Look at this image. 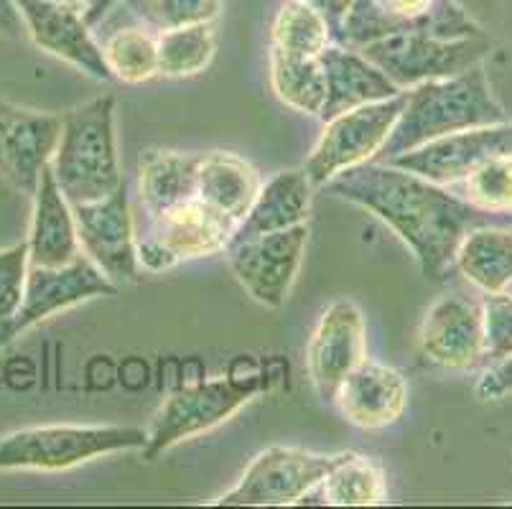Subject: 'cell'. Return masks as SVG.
Wrapping results in <instances>:
<instances>
[{
  "label": "cell",
  "mask_w": 512,
  "mask_h": 509,
  "mask_svg": "<svg viewBox=\"0 0 512 509\" xmlns=\"http://www.w3.org/2000/svg\"><path fill=\"white\" fill-rule=\"evenodd\" d=\"M324 189L388 224L411 247L423 278L434 283L446 278L469 232L477 227H512L510 212H484L464 202L449 186L390 163L367 161L347 168Z\"/></svg>",
  "instance_id": "obj_1"
},
{
  "label": "cell",
  "mask_w": 512,
  "mask_h": 509,
  "mask_svg": "<svg viewBox=\"0 0 512 509\" xmlns=\"http://www.w3.org/2000/svg\"><path fill=\"white\" fill-rule=\"evenodd\" d=\"M500 123H510V115L492 97L484 67L477 64L454 77L428 79L406 90V105L375 161L388 163L441 135Z\"/></svg>",
  "instance_id": "obj_2"
},
{
  "label": "cell",
  "mask_w": 512,
  "mask_h": 509,
  "mask_svg": "<svg viewBox=\"0 0 512 509\" xmlns=\"http://www.w3.org/2000/svg\"><path fill=\"white\" fill-rule=\"evenodd\" d=\"M49 168L69 204L97 202L125 184L115 146L113 97H95L64 112L62 135Z\"/></svg>",
  "instance_id": "obj_3"
},
{
  "label": "cell",
  "mask_w": 512,
  "mask_h": 509,
  "mask_svg": "<svg viewBox=\"0 0 512 509\" xmlns=\"http://www.w3.org/2000/svg\"><path fill=\"white\" fill-rule=\"evenodd\" d=\"M148 431L123 426H41L0 438V469L64 471L105 454L143 451Z\"/></svg>",
  "instance_id": "obj_4"
},
{
  "label": "cell",
  "mask_w": 512,
  "mask_h": 509,
  "mask_svg": "<svg viewBox=\"0 0 512 509\" xmlns=\"http://www.w3.org/2000/svg\"><path fill=\"white\" fill-rule=\"evenodd\" d=\"M235 227L237 219L202 202L199 196L156 214H146L136 237L141 268L148 273H164L184 260L225 252Z\"/></svg>",
  "instance_id": "obj_5"
},
{
  "label": "cell",
  "mask_w": 512,
  "mask_h": 509,
  "mask_svg": "<svg viewBox=\"0 0 512 509\" xmlns=\"http://www.w3.org/2000/svg\"><path fill=\"white\" fill-rule=\"evenodd\" d=\"M390 34L469 39L484 36V31L456 0H352V11L334 44L360 49Z\"/></svg>",
  "instance_id": "obj_6"
},
{
  "label": "cell",
  "mask_w": 512,
  "mask_h": 509,
  "mask_svg": "<svg viewBox=\"0 0 512 509\" xmlns=\"http://www.w3.org/2000/svg\"><path fill=\"white\" fill-rule=\"evenodd\" d=\"M492 41L484 36L469 39H436L426 34H390L360 46V54L370 59L400 92L411 90L428 79L454 77L482 64L490 54Z\"/></svg>",
  "instance_id": "obj_7"
},
{
  "label": "cell",
  "mask_w": 512,
  "mask_h": 509,
  "mask_svg": "<svg viewBox=\"0 0 512 509\" xmlns=\"http://www.w3.org/2000/svg\"><path fill=\"white\" fill-rule=\"evenodd\" d=\"M344 459V454H314L304 448L273 446L253 459L240 482L214 504L220 507H286L301 499Z\"/></svg>",
  "instance_id": "obj_8"
},
{
  "label": "cell",
  "mask_w": 512,
  "mask_h": 509,
  "mask_svg": "<svg viewBox=\"0 0 512 509\" xmlns=\"http://www.w3.org/2000/svg\"><path fill=\"white\" fill-rule=\"evenodd\" d=\"M406 105V92L390 100L355 107L327 120L319 143L306 158L304 174L314 186H327L334 176L360 163L375 161L383 143L388 140L400 110Z\"/></svg>",
  "instance_id": "obj_9"
},
{
  "label": "cell",
  "mask_w": 512,
  "mask_h": 509,
  "mask_svg": "<svg viewBox=\"0 0 512 509\" xmlns=\"http://www.w3.org/2000/svg\"><path fill=\"white\" fill-rule=\"evenodd\" d=\"M309 227L296 224L271 235L248 237L225 247L227 263L248 296L265 308H281L304 260Z\"/></svg>",
  "instance_id": "obj_10"
},
{
  "label": "cell",
  "mask_w": 512,
  "mask_h": 509,
  "mask_svg": "<svg viewBox=\"0 0 512 509\" xmlns=\"http://www.w3.org/2000/svg\"><path fill=\"white\" fill-rule=\"evenodd\" d=\"M72 214L77 224L79 247L87 258L118 288L138 283L143 268L136 250L128 186L120 184L113 194L97 202L72 204Z\"/></svg>",
  "instance_id": "obj_11"
},
{
  "label": "cell",
  "mask_w": 512,
  "mask_h": 509,
  "mask_svg": "<svg viewBox=\"0 0 512 509\" xmlns=\"http://www.w3.org/2000/svg\"><path fill=\"white\" fill-rule=\"evenodd\" d=\"M118 291L120 288L87 255H79L77 260L59 268L31 265L26 296L18 314L6 324H0V347L11 344L16 336H21V331L41 324L59 311H67L97 296H115Z\"/></svg>",
  "instance_id": "obj_12"
},
{
  "label": "cell",
  "mask_w": 512,
  "mask_h": 509,
  "mask_svg": "<svg viewBox=\"0 0 512 509\" xmlns=\"http://www.w3.org/2000/svg\"><path fill=\"white\" fill-rule=\"evenodd\" d=\"M253 395V390H245L230 377L227 380H204L171 392L153 418L143 456L156 459L158 454L169 451L176 443L220 426L222 420L237 413Z\"/></svg>",
  "instance_id": "obj_13"
},
{
  "label": "cell",
  "mask_w": 512,
  "mask_h": 509,
  "mask_svg": "<svg viewBox=\"0 0 512 509\" xmlns=\"http://www.w3.org/2000/svg\"><path fill=\"white\" fill-rule=\"evenodd\" d=\"M62 135V115L0 100V179L34 199Z\"/></svg>",
  "instance_id": "obj_14"
},
{
  "label": "cell",
  "mask_w": 512,
  "mask_h": 509,
  "mask_svg": "<svg viewBox=\"0 0 512 509\" xmlns=\"http://www.w3.org/2000/svg\"><path fill=\"white\" fill-rule=\"evenodd\" d=\"M500 156H512V123L482 125L441 135L413 151L390 158L388 163L439 186H451L482 163Z\"/></svg>",
  "instance_id": "obj_15"
},
{
  "label": "cell",
  "mask_w": 512,
  "mask_h": 509,
  "mask_svg": "<svg viewBox=\"0 0 512 509\" xmlns=\"http://www.w3.org/2000/svg\"><path fill=\"white\" fill-rule=\"evenodd\" d=\"M367 359V331L362 311L352 301L329 303L311 331L306 364L319 398L334 400L344 377Z\"/></svg>",
  "instance_id": "obj_16"
},
{
  "label": "cell",
  "mask_w": 512,
  "mask_h": 509,
  "mask_svg": "<svg viewBox=\"0 0 512 509\" xmlns=\"http://www.w3.org/2000/svg\"><path fill=\"white\" fill-rule=\"evenodd\" d=\"M13 3L21 11L26 34L41 51L64 59L92 79L100 82L113 79L102 56V46L95 44L90 23L79 8L51 3V0H13Z\"/></svg>",
  "instance_id": "obj_17"
},
{
  "label": "cell",
  "mask_w": 512,
  "mask_h": 509,
  "mask_svg": "<svg viewBox=\"0 0 512 509\" xmlns=\"http://www.w3.org/2000/svg\"><path fill=\"white\" fill-rule=\"evenodd\" d=\"M418 347L428 362L446 370H474L482 354V311L462 296H444L426 311Z\"/></svg>",
  "instance_id": "obj_18"
},
{
  "label": "cell",
  "mask_w": 512,
  "mask_h": 509,
  "mask_svg": "<svg viewBox=\"0 0 512 509\" xmlns=\"http://www.w3.org/2000/svg\"><path fill=\"white\" fill-rule=\"evenodd\" d=\"M339 413L357 428L377 431L393 426L408 403V385L388 364L362 359L334 392Z\"/></svg>",
  "instance_id": "obj_19"
},
{
  "label": "cell",
  "mask_w": 512,
  "mask_h": 509,
  "mask_svg": "<svg viewBox=\"0 0 512 509\" xmlns=\"http://www.w3.org/2000/svg\"><path fill=\"white\" fill-rule=\"evenodd\" d=\"M319 62L324 67V79H327V100L319 112L324 123L342 112L355 110V107L400 95L398 87L357 49L332 41L319 54Z\"/></svg>",
  "instance_id": "obj_20"
},
{
  "label": "cell",
  "mask_w": 512,
  "mask_h": 509,
  "mask_svg": "<svg viewBox=\"0 0 512 509\" xmlns=\"http://www.w3.org/2000/svg\"><path fill=\"white\" fill-rule=\"evenodd\" d=\"M29 263L41 268L69 265L82 255L72 204L64 199L57 179L46 166L34 194V217L29 232Z\"/></svg>",
  "instance_id": "obj_21"
},
{
  "label": "cell",
  "mask_w": 512,
  "mask_h": 509,
  "mask_svg": "<svg viewBox=\"0 0 512 509\" xmlns=\"http://www.w3.org/2000/svg\"><path fill=\"white\" fill-rule=\"evenodd\" d=\"M311 189L314 184L304 171H278L271 181L260 184L255 202L250 204L248 214L237 222L230 242L306 224L311 214Z\"/></svg>",
  "instance_id": "obj_22"
},
{
  "label": "cell",
  "mask_w": 512,
  "mask_h": 509,
  "mask_svg": "<svg viewBox=\"0 0 512 509\" xmlns=\"http://www.w3.org/2000/svg\"><path fill=\"white\" fill-rule=\"evenodd\" d=\"M260 191L258 171L235 153H202L197 171V196L227 217L240 222Z\"/></svg>",
  "instance_id": "obj_23"
},
{
  "label": "cell",
  "mask_w": 512,
  "mask_h": 509,
  "mask_svg": "<svg viewBox=\"0 0 512 509\" xmlns=\"http://www.w3.org/2000/svg\"><path fill=\"white\" fill-rule=\"evenodd\" d=\"M202 153L146 151L138 161L141 209L156 214L197 196V171Z\"/></svg>",
  "instance_id": "obj_24"
},
{
  "label": "cell",
  "mask_w": 512,
  "mask_h": 509,
  "mask_svg": "<svg viewBox=\"0 0 512 509\" xmlns=\"http://www.w3.org/2000/svg\"><path fill=\"white\" fill-rule=\"evenodd\" d=\"M385 492L383 469L372 459L347 451L344 459L329 471L301 504H324V507H375L383 504Z\"/></svg>",
  "instance_id": "obj_25"
},
{
  "label": "cell",
  "mask_w": 512,
  "mask_h": 509,
  "mask_svg": "<svg viewBox=\"0 0 512 509\" xmlns=\"http://www.w3.org/2000/svg\"><path fill=\"white\" fill-rule=\"evenodd\" d=\"M454 265L484 293L512 286V227H477L462 240Z\"/></svg>",
  "instance_id": "obj_26"
},
{
  "label": "cell",
  "mask_w": 512,
  "mask_h": 509,
  "mask_svg": "<svg viewBox=\"0 0 512 509\" xmlns=\"http://www.w3.org/2000/svg\"><path fill=\"white\" fill-rule=\"evenodd\" d=\"M271 84L283 105L319 118L327 100V79L319 56L288 54L271 46Z\"/></svg>",
  "instance_id": "obj_27"
},
{
  "label": "cell",
  "mask_w": 512,
  "mask_h": 509,
  "mask_svg": "<svg viewBox=\"0 0 512 509\" xmlns=\"http://www.w3.org/2000/svg\"><path fill=\"white\" fill-rule=\"evenodd\" d=\"M158 74L164 77H194L209 67L214 56V36L209 23L171 28L156 36Z\"/></svg>",
  "instance_id": "obj_28"
},
{
  "label": "cell",
  "mask_w": 512,
  "mask_h": 509,
  "mask_svg": "<svg viewBox=\"0 0 512 509\" xmlns=\"http://www.w3.org/2000/svg\"><path fill=\"white\" fill-rule=\"evenodd\" d=\"M113 79L128 84L146 82L158 74L156 36L146 28H120L102 46Z\"/></svg>",
  "instance_id": "obj_29"
},
{
  "label": "cell",
  "mask_w": 512,
  "mask_h": 509,
  "mask_svg": "<svg viewBox=\"0 0 512 509\" xmlns=\"http://www.w3.org/2000/svg\"><path fill=\"white\" fill-rule=\"evenodd\" d=\"M271 41L276 49L288 54L319 56L332 44V31L327 21L316 11H311L301 0H286L273 21Z\"/></svg>",
  "instance_id": "obj_30"
},
{
  "label": "cell",
  "mask_w": 512,
  "mask_h": 509,
  "mask_svg": "<svg viewBox=\"0 0 512 509\" xmlns=\"http://www.w3.org/2000/svg\"><path fill=\"white\" fill-rule=\"evenodd\" d=\"M464 202L484 212H510L512 209V156L492 158L474 168L472 174L449 186Z\"/></svg>",
  "instance_id": "obj_31"
},
{
  "label": "cell",
  "mask_w": 512,
  "mask_h": 509,
  "mask_svg": "<svg viewBox=\"0 0 512 509\" xmlns=\"http://www.w3.org/2000/svg\"><path fill=\"white\" fill-rule=\"evenodd\" d=\"M123 3L158 34L171 28L212 23L222 11V0H123Z\"/></svg>",
  "instance_id": "obj_32"
},
{
  "label": "cell",
  "mask_w": 512,
  "mask_h": 509,
  "mask_svg": "<svg viewBox=\"0 0 512 509\" xmlns=\"http://www.w3.org/2000/svg\"><path fill=\"white\" fill-rule=\"evenodd\" d=\"M482 311V354L487 362H500L512 354V296L507 291L487 293Z\"/></svg>",
  "instance_id": "obj_33"
},
{
  "label": "cell",
  "mask_w": 512,
  "mask_h": 509,
  "mask_svg": "<svg viewBox=\"0 0 512 509\" xmlns=\"http://www.w3.org/2000/svg\"><path fill=\"white\" fill-rule=\"evenodd\" d=\"M29 268V242L26 240L0 250V324H6L18 314L26 296Z\"/></svg>",
  "instance_id": "obj_34"
},
{
  "label": "cell",
  "mask_w": 512,
  "mask_h": 509,
  "mask_svg": "<svg viewBox=\"0 0 512 509\" xmlns=\"http://www.w3.org/2000/svg\"><path fill=\"white\" fill-rule=\"evenodd\" d=\"M507 392H512V354L492 364L477 382L479 400H500Z\"/></svg>",
  "instance_id": "obj_35"
},
{
  "label": "cell",
  "mask_w": 512,
  "mask_h": 509,
  "mask_svg": "<svg viewBox=\"0 0 512 509\" xmlns=\"http://www.w3.org/2000/svg\"><path fill=\"white\" fill-rule=\"evenodd\" d=\"M301 3H306L311 11H316L327 21L329 31H332V41H337L339 31H342L349 11H352V0H301Z\"/></svg>",
  "instance_id": "obj_36"
},
{
  "label": "cell",
  "mask_w": 512,
  "mask_h": 509,
  "mask_svg": "<svg viewBox=\"0 0 512 509\" xmlns=\"http://www.w3.org/2000/svg\"><path fill=\"white\" fill-rule=\"evenodd\" d=\"M23 18H21V11H18V6L13 3V0H0V34L6 36H21L23 34Z\"/></svg>",
  "instance_id": "obj_37"
},
{
  "label": "cell",
  "mask_w": 512,
  "mask_h": 509,
  "mask_svg": "<svg viewBox=\"0 0 512 509\" xmlns=\"http://www.w3.org/2000/svg\"><path fill=\"white\" fill-rule=\"evenodd\" d=\"M115 3H118V0H90V6L82 11V16H85V21L90 23V26H95V23L102 21V16H105Z\"/></svg>",
  "instance_id": "obj_38"
},
{
  "label": "cell",
  "mask_w": 512,
  "mask_h": 509,
  "mask_svg": "<svg viewBox=\"0 0 512 509\" xmlns=\"http://www.w3.org/2000/svg\"><path fill=\"white\" fill-rule=\"evenodd\" d=\"M51 3H62V6H72V8H85V0H51Z\"/></svg>",
  "instance_id": "obj_39"
},
{
  "label": "cell",
  "mask_w": 512,
  "mask_h": 509,
  "mask_svg": "<svg viewBox=\"0 0 512 509\" xmlns=\"http://www.w3.org/2000/svg\"><path fill=\"white\" fill-rule=\"evenodd\" d=\"M87 6H90V0H85V8H87ZM85 8H82V11H85Z\"/></svg>",
  "instance_id": "obj_40"
},
{
  "label": "cell",
  "mask_w": 512,
  "mask_h": 509,
  "mask_svg": "<svg viewBox=\"0 0 512 509\" xmlns=\"http://www.w3.org/2000/svg\"><path fill=\"white\" fill-rule=\"evenodd\" d=\"M507 293H510V296H512V286H510V288H507Z\"/></svg>",
  "instance_id": "obj_41"
},
{
  "label": "cell",
  "mask_w": 512,
  "mask_h": 509,
  "mask_svg": "<svg viewBox=\"0 0 512 509\" xmlns=\"http://www.w3.org/2000/svg\"><path fill=\"white\" fill-rule=\"evenodd\" d=\"M510 217H512V209H510Z\"/></svg>",
  "instance_id": "obj_42"
}]
</instances>
